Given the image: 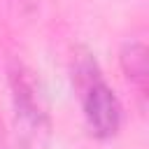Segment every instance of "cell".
Listing matches in <instances>:
<instances>
[{"label": "cell", "mask_w": 149, "mask_h": 149, "mask_svg": "<svg viewBox=\"0 0 149 149\" xmlns=\"http://www.w3.org/2000/svg\"><path fill=\"white\" fill-rule=\"evenodd\" d=\"M72 81L74 91L81 105L84 121L88 130L98 140H112L119 128H121V102L114 93V88L105 81L95 58L91 54H79L74 56L72 63Z\"/></svg>", "instance_id": "1"}, {"label": "cell", "mask_w": 149, "mask_h": 149, "mask_svg": "<svg viewBox=\"0 0 149 149\" xmlns=\"http://www.w3.org/2000/svg\"><path fill=\"white\" fill-rule=\"evenodd\" d=\"M7 79H9V95H12L16 126H21V130L28 137H40L49 128V114L35 72L26 68L21 61H12L7 68Z\"/></svg>", "instance_id": "2"}, {"label": "cell", "mask_w": 149, "mask_h": 149, "mask_svg": "<svg viewBox=\"0 0 149 149\" xmlns=\"http://www.w3.org/2000/svg\"><path fill=\"white\" fill-rule=\"evenodd\" d=\"M119 63H121V72H123L126 81L144 100L147 98V77H149L147 44L142 40H128L119 51Z\"/></svg>", "instance_id": "3"}, {"label": "cell", "mask_w": 149, "mask_h": 149, "mask_svg": "<svg viewBox=\"0 0 149 149\" xmlns=\"http://www.w3.org/2000/svg\"><path fill=\"white\" fill-rule=\"evenodd\" d=\"M0 149H5V144H2V123H0Z\"/></svg>", "instance_id": "4"}, {"label": "cell", "mask_w": 149, "mask_h": 149, "mask_svg": "<svg viewBox=\"0 0 149 149\" xmlns=\"http://www.w3.org/2000/svg\"><path fill=\"white\" fill-rule=\"evenodd\" d=\"M5 149H7V147H5Z\"/></svg>", "instance_id": "5"}]
</instances>
